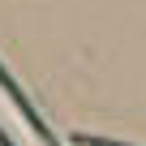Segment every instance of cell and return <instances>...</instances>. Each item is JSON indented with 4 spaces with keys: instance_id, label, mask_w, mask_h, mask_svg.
<instances>
[{
    "instance_id": "3957f363",
    "label": "cell",
    "mask_w": 146,
    "mask_h": 146,
    "mask_svg": "<svg viewBox=\"0 0 146 146\" xmlns=\"http://www.w3.org/2000/svg\"><path fill=\"white\" fill-rule=\"evenodd\" d=\"M0 146H9V142H5V133H0Z\"/></svg>"
},
{
    "instance_id": "7a4b0ae2",
    "label": "cell",
    "mask_w": 146,
    "mask_h": 146,
    "mask_svg": "<svg viewBox=\"0 0 146 146\" xmlns=\"http://www.w3.org/2000/svg\"><path fill=\"white\" fill-rule=\"evenodd\" d=\"M73 146H120V142H103V137H73Z\"/></svg>"
},
{
    "instance_id": "6da1fadb",
    "label": "cell",
    "mask_w": 146,
    "mask_h": 146,
    "mask_svg": "<svg viewBox=\"0 0 146 146\" xmlns=\"http://www.w3.org/2000/svg\"><path fill=\"white\" fill-rule=\"evenodd\" d=\"M0 90H5V95H9L13 103H17V112L26 116V125H30V129L39 133V142H43V146H56V137H52V133H47V125H43V120L35 116V108L26 103V95H22L17 86H13V78H9V73H5V69H0Z\"/></svg>"
}]
</instances>
